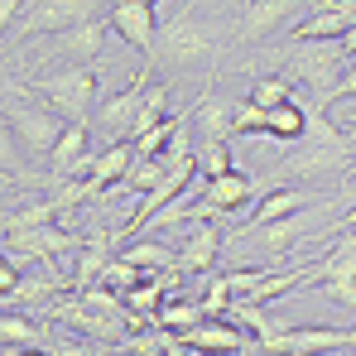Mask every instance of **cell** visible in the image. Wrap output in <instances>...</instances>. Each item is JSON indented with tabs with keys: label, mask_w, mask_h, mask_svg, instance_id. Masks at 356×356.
<instances>
[{
	"label": "cell",
	"mask_w": 356,
	"mask_h": 356,
	"mask_svg": "<svg viewBox=\"0 0 356 356\" xmlns=\"http://www.w3.org/2000/svg\"><path fill=\"white\" fill-rule=\"evenodd\" d=\"M352 24H356L352 10H313L303 24L289 29V39L294 44H342L352 34Z\"/></svg>",
	"instance_id": "obj_17"
},
{
	"label": "cell",
	"mask_w": 356,
	"mask_h": 356,
	"mask_svg": "<svg viewBox=\"0 0 356 356\" xmlns=\"http://www.w3.org/2000/svg\"><path fill=\"white\" fill-rule=\"evenodd\" d=\"M308 207V193L303 188H275V193H265L260 202H255V212L241 222V232H255V227H265V222H280V217H294Z\"/></svg>",
	"instance_id": "obj_19"
},
{
	"label": "cell",
	"mask_w": 356,
	"mask_h": 356,
	"mask_svg": "<svg viewBox=\"0 0 356 356\" xmlns=\"http://www.w3.org/2000/svg\"><path fill=\"white\" fill-rule=\"evenodd\" d=\"M313 284H323L327 298H337L342 308L356 313V236L352 232H342V236L332 241V250H327V260L318 265Z\"/></svg>",
	"instance_id": "obj_9"
},
{
	"label": "cell",
	"mask_w": 356,
	"mask_h": 356,
	"mask_svg": "<svg viewBox=\"0 0 356 356\" xmlns=\"http://www.w3.org/2000/svg\"><path fill=\"white\" fill-rule=\"evenodd\" d=\"M174 164H178V159H174ZM174 164H169V159H135V164H130V174L120 178L116 188H135V193H154V188L164 183V174H169Z\"/></svg>",
	"instance_id": "obj_27"
},
{
	"label": "cell",
	"mask_w": 356,
	"mask_h": 356,
	"mask_svg": "<svg viewBox=\"0 0 356 356\" xmlns=\"http://www.w3.org/2000/svg\"><path fill=\"white\" fill-rule=\"evenodd\" d=\"M111 245H116V236H106V232H92V241H82V250H77V275H72V289H77V294L102 280V270L111 265Z\"/></svg>",
	"instance_id": "obj_21"
},
{
	"label": "cell",
	"mask_w": 356,
	"mask_h": 356,
	"mask_svg": "<svg viewBox=\"0 0 356 356\" xmlns=\"http://www.w3.org/2000/svg\"><path fill=\"white\" fill-rule=\"evenodd\" d=\"M19 169V159H15V130H10V120L0 111V174H15Z\"/></svg>",
	"instance_id": "obj_33"
},
{
	"label": "cell",
	"mask_w": 356,
	"mask_h": 356,
	"mask_svg": "<svg viewBox=\"0 0 356 356\" xmlns=\"http://www.w3.org/2000/svg\"><path fill=\"white\" fill-rule=\"evenodd\" d=\"M106 39H111V19L97 15V19H87V24H72V29L54 34V49H58L63 63H82V67H92V63L102 58Z\"/></svg>",
	"instance_id": "obj_13"
},
{
	"label": "cell",
	"mask_w": 356,
	"mask_h": 356,
	"mask_svg": "<svg viewBox=\"0 0 356 356\" xmlns=\"http://www.w3.org/2000/svg\"><path fill=\"white\" fill-rule=\"evenodd\" d=\"M54 318H63L72 332H87V337H102V342H120V332H125V323H111V318L92 313L82 298H72V303H58V308H54Z\"/></svg>",
	"instance_id": "obj_20"
},
{
	"label": "cell",
	"mask_w": 356,
	"mask_h": 356,
	"mask_svg": "<svg viewBox=\"0 0 356 356\" xmlns=\"http://www.w3.org/2000/svg\"><path fill=\"white\" fill-rule=\"evenodd\" d=\"M0 347H39V327L24 313L0 308Z\"/></svg>",
	"instance_id": "obj_28"
},
{
	"label": "cell",
	"mask_w": 356,
	"mask_h": 356,
	"mask_svg": "<svg viewBox=\"0 0 356 356\" xmlns=\"http://www.w3.org/2000/svg\"><path fill=\"white\" fill-rule=\"evenodd\" d=\"M197 174H202V159H197V154L188 149V154L178 159L174 169L164 174V183H159L154 193H145V202H140V212H135V222H130V227L120 232V241H135L140 232H149V227L159 222V212H164V207H169L174 197H183V193L193 188V178H197Z\"/></svg>",
	"instance_id": "obj_6"
},
{
	"label": "cell",
	"mask_w": 356,
	"mask_h": 356,
	"mask_svg": "<svg viewBox=\"0 0 356 356\" xmlns=\"http://www.w3.org/2000/svg\"><path fill=\"white\" fill-rule=\"evenodd\" d=\"M174 342L183 347V352H193V356H245V352H260L255 337H250L245 327L222 323V318H202V323L183 327V332H174Z\"/></svg>",
	"instance_id": "obj_5"
},
{
	"label": "cell",
	"mask_w": 356,
	"mask_h": 356,
	"mask_svg": "<svg viewBox=\"0 0 356 356\" xmlns=\"http://www.w3.org/2000/svg\"><path fill=\"white\" fill-rule=\"evenodd\" d=\"M106 19H111V34H116V39H125L130 49H140L145 58L154 54V39H159L154 5H145V0H116V5L106 10Z\"/></svg>",
	"instance_id": "obj_11"
},
{
	"label": "cell",
	"mask_w": 356,
	"mask_h": 356,
	"mask_svg": "<svg viewBox=\"0 0 356 356\" xmlns=\"http://www.w3.org/2000/svg\"><path fill=\"white\" fill-rule=\"evenodd\" d=\"M87 159H92L87 154V120H67L63 140L54 145V154H49V188L58 193L77 169H87Z\"/></svg>",
	"instance_id": "obj_14"
},
{
	"label": "cell",
	"mask_w": 356,
	"mask_h": 356,
	"mask_svg": "<svg viewBox=\"0 0 356 356\" xmlns=\"http://www.w3.org/2000/svg\"><path fill=\"white\" fill-rule=\"evenodd\" d=\"M308 130V111L298 106V102H284V106H270L265 111V140H298Z\"/></svg>",
	"instance_id": "obj_23"
},
{
	"label": "cell",
	"mask_w": 356,
	"mask_h": 356,
	"mask_svg": "<svg viewBox=\"0 0 356 356\" xmlns=\"http://www.w3.org/2000/svg\"><path fill=\"white\" fill-rule=\"evenodd\" d=\"M169 102H174V92H169L164 82H149V87H145V102H140V116H135V125H130V135H125V140H140V135H149L159 120L174 116V111H169Z\"/></svg>",
	"instance_id": "obj_22"
},
{
	"label": "cell",
	"mask_w": 356,
	"mask_h": 356,
	"mask_svg": "<svg viewBox=\"0 0 356 356\" xmlns=\"http://www.w3.org/2000/svg\"><path fill=\"white\" fill-rule=\"evenodd\" d=\"M102 15V0H29L15 19V39H39V34H63L72 24H87Z\"/></svg>",
	"instance_id": "obj_3"
},
{
	"label": "cell",
	"mask_w": 356,
	"mask_h": 356,
	"mask_svg": "<svg viewBox=\"0 0 356 356\" xmlns=\"http://www.w3.org/2000/svg\"><path fill=\"white\" fill-rule=\"evenodd\" d=\"M217 250H222V232H217L212 222H197L193 236H188V245L178 250V270H183V275H202V270L217 265Z\"/></svg>",
	"instance_id": "obj_18"
},
{
	"label": "cell",
	"mask_w": 356,
	"mask_h": 356,
	"mask_svg": "<svg viewBox=\"0 0 356 356\" xmlns=\"http://www.w3.org/2000/svg\"><path fill=\"white\" fill-rule=\"evenodd\" d=\"M0 356H19V347H0Z\"/></svg>",
	"instance_id": "obj_40"
},
{
	"label": "cell",
	"mask_w": 356,
	"mask_h": 356,
	"mask_svg": "<svg viewBox=\"0 0 356 356\" xmlns=\"http://www.w3.org/2000/svg\"><path fill=\"white\" fill-rule=\"evenodd\" d=\"M232 116H236V106H227V102H217V97L207 92V97H202V106H197L202 145H207V140H227V135H232Z\"/></svg>",
	"instance_id": "obj_25"
},
{
	"label": "cell",
	"mask_w": 356,
	"mask_h": 356,
	"mask_svg": "<svg viewBox=\"0 0 356 356\" xmlns=\"http://www.w3.org/2000/svg\"><path fill=\"white\" fill-rule=\"evenodd\" d=\"M232 169V154H227V140H207L202 145V178H217Z\"/></svg>",
	"instance_id": "obj_32"
},
{
	"label": "cell",
	"mask_w": 356,
	"mask_h": 356,
	"mask_svg": "<svg viewBox=\"0 0 356 356\" xmlns=\"http://www.w3.org/2000/svg\"><path fill=\"white\" fill-rule=\"evenodd\" d=\"M145 275H149V270H140V265H130V260H111V265L102 270V284L116 289V294H125V289H135Z\"/></svg>",
	"instance_id": "obj_31"
},
{
	"label": "cell",
	"mask_w": 356,
	"mask_h": 356,
	"mask_svg": "<svg viewBox=\"0 0 356 356\" xmlns=\"http://www.w3.org/2000/svg\"><path fill=\"white\" fill-rule=\"evenodd\" d=\"M145 5H159V0H145Z\"/></svg>",
	"instance_id": "obj_42"
},
{
	"label": "cell",
	"mask_w": 356,
	"mask_h": 356,
	"mask_svg": "<svg viewBox=\"0 0 356 356\" xmlns=\"http://www.w3.org/2000/svg\"><path fill=\"white\" fill-rule=\"evenodd\" d=\"M260 232V245H265V255H289V245L303 236V217H280V222H265V227H255Z\"/></svg>",
	"instance_id": "obj_24"
},
{
	"label": "cell",
	"mask_w": 356,
	"mask_h": 356,
	"mask_svg": "<svg viewBox=\"0 0 356 356\" xmlns=\"http://www.w3.org/2000/svg\"><path fill=\"white\" fill-rule=\"evenodd\" d=\"M0 111L10 120V130H15V140H24L34 154H54V145L63 140V130H67V120L49 106V102H29L24 97V87L19 82H5L0 87Z\"/></svg>",
	"instance_id": "obj_1"
},
{
	"label": "cell",
	"mask_w": 356,
	"mask_h": 356,
	"mask_svg": "<svg viewBox=\"0 0 356 356\" xmlns=\"http://www.w3.org/2000/svg\"><path fill=\"white\" fill-rule=\"evenodd\" d=\"M298 5H303V0H250V5L241 10V24H236L241 44H255V39L275 34L280 24H289Z\"/></svg>",
	"instance_id": "obj_15"
},
{
	"label": "cell",
	"mask_w": 356,
	"mask_h": 356,
	"mask_svg": "<svg viewBox=\"0 0 356 356\" xmlns=\"http://www.w3.org/2000/svg\"><path fill=\"white\" fill-rule=\"evenodd\" d=\"M342 54H347V63L356 58V24H352V34H347V39H342Z\"/></svg>",
	"instance_id": "obj_37"
},
{
	"label": "cell",
	"mask_w": 356,
	"mask_h": 356,
	"mask_svg": "<svg viewBox=\"0 0 356 356\" xmlns=\"http://www.w3.org/2000/svg\"><path fill=\"white\" fill-rule=\"evenodd\" d=\"M342 227H347V232H356V207L347 212V217H342Z\"/></svg>",
	"instance_id": "obj_38"
},
{
	"label": "cell",
	"mask_w": 356,
	"mask_h": 356,
	"mask_svg": "<svg viewBox=\"0 0 356 356\" xmlns=\"http://www.w3.org/2000/svg\"><path fill=\"white\" fill-rule=\"evenodd\" d=\"M327 356H347V352H327Z\"/></svg>",
	"instance_id": "obj_41"
},
{
	"label": "cell",
	"mask_w": 356,
	"mask_h": 356,
	"mask_svg": "<svg viewBox=\"0 0 356 356\" xmlns=\"http://www.w3.org/2000/svg\"><path fill=\"white\" fill-rule=\"evenodd\" d=\"M250 102L255 106H284V102H294V82L289 77H280V72H270V77H260L255 87H250Z\"/></svg>",
	"instance_id": "obj_29"
},
{
	"label": "cell",
	"mask_w": 356,
	"mask_h": 356,
	"mask_svg": "<svg viewBox=\"0 0 356 356\" xmlns=\"http://www.w3.org/2000/svg\"><path fill=\"white\" fill-rule=\"evenodd\" d=\"M352 352H356V347H352Z\"/></svg>",
	"instance_id": "obj_43"
},
{
	"label": "cell",
	"mask_w": 356,
	"mask_h": 356,
	"mask_svg": "<svg viewBox=\"0 0 356 356\" xmlns=\"http://www.w3.org/2000/svg\"><path fill=\"white\" fill-rule=\"evenodd\" d=\"M10 245L39 260H72V250H82V236L63 222H39V227H19L10 232Z\"/></svg>",
	"instance_id": "obj_12"
},
{
	"label": "cell",
	"mask_w": 356,
	"mask_h": 356,
	"mask_svg": "<svg viewBox=\"0 0 356 356\" xmlns=\"http://www.w3.org/2000/svg\"><path fill=\"white\" fill-rule=\"evenodd\" d=\"M24 5H29V0H0V34L19 19V10H24Z\"/></svg>",
	"instance_id": "obj_35"
},
{
	"label": "cell",
	"mask_w": 356,
	"mask_h": 356,
	"mask_svg": "<svg viewBox=\"0 0 356 356\" xmlns=\"http://www.w3.org/2000/svg\"><path fill=\"white\" fill-rule=\"evenodd\" d=\"M29 87L63 120H87V111L97 106V67H82V63H67L58 72H39V77H29Z\"/></svg>",
	"instance_id": "obj_2"
},
{
	"label": "cell",
	"mask_w": 356,
	"mask_h": 356,
	"mask_svg": "<svg viewBox=\"0 0 356 356\" xmlns=\"http://www.w3.org/2000/svg\"><path fill=\"white\" fill-rule=\"evenodd\" d=\"M178 130H183V116L159 120L149 135H140V140H135V159H159V154H169V145L178 140Z\"/></svg>",
	"instance_id": "obj_26"
},
{
	"label": "cell",
	"mask_w": 356,
	"mask_h": 356,
	"mask_svg": "<svg viewBox=\"0 0 356 356\" xmlns=\"http://www.w3.org/2000/svg\"><path fill=\"white\" fill-rule=\"evenodd\" d=\"M332 97H356V63L342 72V82H337V92H332Z\"/></svg>",
	"instance_id": "obj_36"
},
{
	"label": "cell",
	"mask_w": 356,
	"mask_h": 356,
	"mask_svg": "<svg viewBox=\"0 0 356 356\" xmlns=\"http://www.w3.org/2000/svg\"><path fill=\"white\" fill-rule=\"evenodd\" d=\"M356 327H280L265 352L275 356H327V352H352Z\"/></svg>",
	"instance_id": "obj_8"
},
{
	"label": "cell",
	"mask_w": 356,
	"mask_h": 356,
	"mask_svg": "<svg viewBox=\"0 0 356 356\" xmlns=\"http://www.w3.org/2000/svg\"><path fill=\"white\" fill-rule=\"evenodd\" d=\"M19 356H49L44 347H19Z\"/></svg>",
	"instance_id": "obj_39"
},
{
	"label": "cell",
	"mask_w": 356,
	"mask_h": 356,
	"mask_svg": "<svg viewBox=\"0 0 356 356\" xmlns=\"http://www.w3.org/2000/svg\"><path fill=\"white\" fill-rule=\"evenodd\" d=\"M54 356H97V347H87V342H77V337H63Z\"/></svg>",
	"instance_id": "obj_34"
},
{
	"label": "cell",
	"mask_w": 356,
	"mask_h": 356,
	"mask_svg": "<svg viewBox=\"0 0 356 356\" xmlns=\"http://www.w3.org/2000/svg\"><path fill=\"white\" fill-rule=\"evenodd\" d=\"M120 260H130V265H140V270H164V265L174 260V250L159 245V241H135V245H125Z\"/></svg>",
	"instance_id": "obj_30"
},
{
	"label": "cell",
	"mask_w": 356,
	"mask_h": 356,
	"mask_svg": "<svg viewBox=\"0 0 356 356\" xmlns=\"http://www.w3.org/2000/svg\"><path fill=\"white\" fill-rule=\"evenodd\" d=\"M145 87H149V63H140V77H135L125 92H116L111 102H102V125H106L116 140L130 135V125L140 116V102H145Z\"/></svg>",
	"instance_id": "obj_16"
},
{
	"label": "cell",
	"mask_w": 356,
	"mask_h": 356,
	"mask_svg": "<svg viewBox=\"0 0 356 356\" xmlns=\"http://www.w3.org/2000/svg\"><path fill=\"white\" fill-rule=\"evenodd\" d=\"M154 54H159V63H197V58L212 54V39H207L202 24H197V5H183L178 15H169V19L159 24Z\"/></svg>",
	"instance_id": "obj_4"
},
{
	"label": "cell",
	"mask_w": 356,
	"mask_h": 356,
	"mask_svg": "<svg viewBox=\"0 0 356 356\" xmlns=\"http://www.w3.org/2000/svg\"><path fill=\"white\" fill-rule=\"evenodd\" d=\"M289 67H294L298 82H308V87L323 92V97H332L337 82H342L347 54H342V44H298L294 54H289Z\"/></svg>",
	"instance_id": "obj_7"
},
{
	"label": "cell",
	"mask_w": 356,
	"mask_h": 356,
	"mask_svg": "<svg viewBox=\"0 0 356 356\" xmlns=\"http://www.w3.org/2000/svg\"><path fill=\"white\" fill-rule=\"evenodd\" d=\"M250 202V178L241 174V169H227V174L207 178L202 183V197L197 202H188L183 207V217H202V222H212V217H227V212H241ZM178 217V222H183Z\"/></svg>",
	"instance_id": "obj_10"
}]
</instances>
